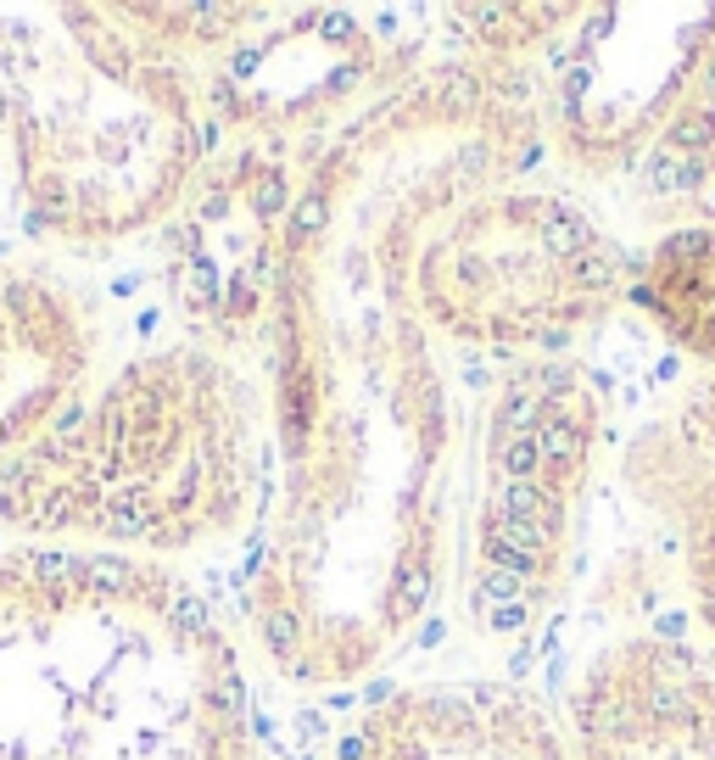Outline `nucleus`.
I'll list each match as a JSON object with an SVG mask.
<instances>
[{
    "label": "nucleus",
    "mask_w": 715,
    "mask_h": 760,
    "mask_svg": "<svg viewBox=\"0 0 715 760\" xmlns=\"http://www.w3.org/2000/svg\"><path fill=\"white\" fill-rule=\"evenodd\" d=\"M403 286L441 347L509 370L570 358L632 308V251L581 196L509 174L419 224Z\"/></svg>",
    "instance_id": "5"
},
{
    "label": "nucleus",
    "mask_w": 715,
    "mask_h": 760,
    "mask_svg": "<svg viewBox=\"0 0 715 760\" xmlns=\"http://www.w3.org/2000/svg\"><path fill=\"white\" fill-rule=\"evenodd\" d=\"M554 710L581 760H715V654L665 627L615 632Z\"/></svg>",
    "instance_id": "9"
},
{
    "label": "nucleus",
    "mask_w": 715,
    "mask_h": 760,
    "mask_svg": "<svg viewBox=\"0 0 715 760\" xmlns=\"http://www.w3.org/2000/svg\"><path fill=\"white\" fill-rule=\"evenodd\" d=\"M275 475L263 375L168 335L124 353L0 470V532L173 565L246 532Z\"/></svg>",
    "instance_id": "4"
},
{
    "label": "nucleus",
    "mask_w": 715,
    "mask_h": 760,
    "mask_svg": "<svg viewBox=\"0 0 715 760\" xmlns=\"http://www.w3.org/2000/svg\"><path fill=\"white\" fill-rule=\"evenodd\" d=\"M102 297L45 258L0 269V470L102 375Z\"/></svg>",
    "instance_id": "11"
},
{
    "label": "nucleus",
    "mask_w": 715,
    "mask_h": 760,
    "mask_svg": "<svg viewBox=\"0 0 715 760\" xmlns=\"http://www.w3.org/2000/svg\"><path fill=\"white\" fill-rule=\"evenodd\" d=\"M531 73L459 56L297 151L263 335L275 475L246 627L280 683H375L459 604L492 364L441 347L408 302L414 235L453 196L543 162Z\"/></svg>",
    "instance_id": "1"
},
{
    "label": "nucleus",
    "mask_w": 715,
    "mask_h": 760,
    "mask_svg": "<svg viewBox=\"0 0 715 760\" xmlns=\"http://www.w3.org/2000/svg\"><path fill=\"white\" fill-rule=\"evenodd\" d=\"M604 448L609 408L576 353L492 375L459 581V610L481 638L520 632L565 599L587 543V497Z\"/></svg>",
    "instance_id": "6"
},
{
    "label": "nucleus",
    "mask_w": 715,
    "mask_h": 760,
    "mask_svg": "<svg viewBox=\"0 0 715 760\" xmlns=\"http://www.w3.org/2000/svg\"><path fill=\"white\" fill-rule=\"evenodd\" d=\"M319 760H581L559 710L503 677L392 683Z\"/></svg>",
    "instance_id": "10"
},
{
    "label": "nucleus",
    "mask_w": 715,
    "mask_h": 760,
    "mask_svg": "<svg viewBox=\"0 0 715 760\" xmlns=\"http://www.w3.org/2000/svg\"><path fill=\"white\" fill-rule=\"evenodd\" d=\"M246 7H0V162L62 251L157 235L218 151L207 62Z\"/></svg>",
    "instance_id": "3"
},
{
    "label": "nucleus",
    "mask_w": 715,
    "mask_h": 760,
    "mask_svg": "<svg viewBox=\"0 0 715 760\" xmlns=\"http://www.w3.org/2000/svg\"><path fill=\"white\" fill-rule=\"evenodd\" d=\"M297 196V151L268 140H218L202 185L179 207L162 240V286L185 335L235 358H263L275 313L286 218Z\"/></svg>",
    "instance_id": "8"
},
{
    "label": "nucleus",
    "mask_w": 715,
    "mask_h": 760,
    "mask_svg": "<svg viewBox=\"0 0 715 760\" xmlns=\"http://www.w3.org/2000/svg\"><path fill=\"white\" fill-rule=\"evenodd\" d=\"M0 760H263L235 632L173 565L7 548Z\"/></svg>",
    "instance_id": "2"
},
{
    "label": "nucleus",
    "mask_w": 715,
    "mask_h": 760,
    "mask_svg": "<svg viewBox=\"0 0 715 760\" xmlns=\"http://www.w3.org/2000/svg\"><path fill=\"white\" fill-rule=\"evenodd\" d=\"M632 308L682 358L715 370V218L665 224L632 251Z\"/></svg>",
    "instance_id": "13"
},
{
    "label": "nucleus",
    "mask_w": 715,
    "mask_h": 760,
    "mask_svg": "<svg viewBox=\"0 0 715 760\" xmlns=\"http://www.w3.org/2000/svg\"><path fill=\"white\" fill-rule=\"evenodd\" d=\"M620 486L665 532L687 616L715 643V370H693L626 437Z\"/></svg>",
    "instance_id": "12"
},
{
    "label": "nucleus",
    "mask_w": 715,
    "mask_h": 760,
    "mask_svg": "<svg viewBox=\"0 0 715 760\" xmlns=\"http://www.w3.org/2000/svg\"><path fill=\"white\" fill-rule=\"evenodd\" d=\"M531 96L570 174H638L715 96V7H576L531 62Z\"/></svg>",
    "instance_id": "7"
}]
</instances>
